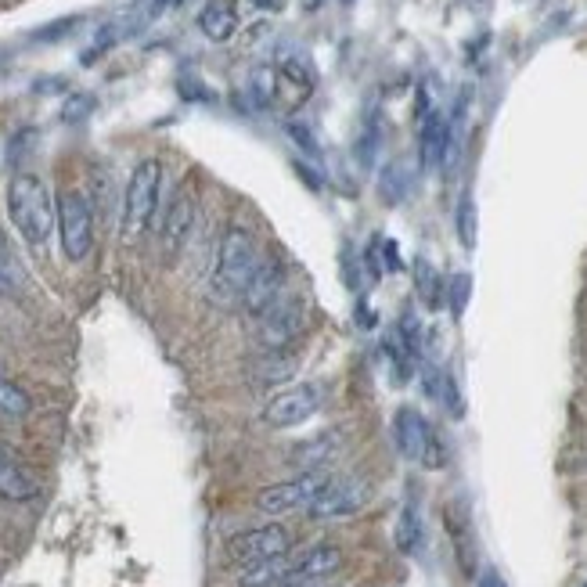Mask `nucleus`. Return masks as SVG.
Masks as SVG:
<instances>
[{"label":"nucleus","mask_w":587,"mask_h":587,"mask_svg":"<svg viewBox=\"0 0 587 587\" xmlns=\"http://www.w3.org/2000/svg\"><path fill=\"white\" fill-rule=\"evenodd\" d=\"M8 217L29 249H44L58 227V202L37 173H19L8 184Z\"/></svg>","instance_id":"nucleus-1"},{"label":"nucleus","mask_w":587,"mask_h":587,"mask_svg":"<svg viewBox=\"0 0 587 587\" xmlns=\"http://www.w3.org/2000/svg\"><path fill=\"white\" fill-rule=\"evenodd\" d=\"M260 245L245 224H227L217 245V267H213V296L224 303L242 299L245 285L260 267Z\"/></svg>","instance_id":"nucleus-2"},{"label":"nucleus","mask_w":587,"mask_h":587,"mask_svg":"<svg viewBox=\"0 0 587 587\" xmlns=\"http://www.w3.org/2000/svg\"><path fill=\"white\" fill-rule=\"evenodd\" d=\"M159 191H163V163L141 159L123 191V242H134L141 231H148L159 206Z\"/></svg>","instance_id":"nucleus-3"},{"label":"nucleus","mask_w":587,"mask_h":587,"mask_svg":"<svg viewBox=\"0 0 587 587\" xmlns=\"http://www.w3.org/2000/svg\"><path fill=\"white\" fill-rule=\"evenodd\" d=\"M332 483V472L328 469H307L292 479H281V483H271L256 494V508L263 515H289V512H307L317 501V494Z\"/></svg>","instance_id":"nucleus-4"},{"label":"nucleus","mask_w":587,"mask_h":587,"mask_svg":"<svg viewBox=\"0 0 587 587\" xmlns=\"http://www.w3.org/2000/svg\"><path fill=\"white\" fill-rule=\"evenodd\" d=\"M393 440H397L400 454L407 461H418L425 469H443V461H447L443 443L433 433V425L425 422V415L415 411V407H400L397 411V418H393Z\"/></svg>","instance_id":"nucleus-5"},{"label":"nucleus","mask_w":587,"mask_h":587,"mask_svg":"<svg viewBox=\"0 0 587 587\" xmlns=\"http://www.w3.org/2000/svg\"><path fill=\"white\" fill-rule=\"evenodd\" d=\"M58 235H62L65 260H87L94 245V213L76 188L58 191Z\"/></svg>","instance_id":"nucleus-6"},{"label":"nucleus","mask_w":587,"mask_h":587,"mask_svg":"<svg viewBox=\"0 0 587 587\" xmlns=\"http://www.w3.org/2000/svg\"><path fill=\"white\" fill-rule=\"evenodd\" d=\"M307 303L303 299H281L271 314L260 317L256 325V343L263 353H285L292 343H299V335L307 332Z\"/></svg>","instance_id":"nucleus-7"},{"label":"nucleus","mask_w":587,"mask_h":587,"mask_svg":"<svg viewBox=\"0 0 587 587\" xmlns=\"http://www.w3.org/2000/svg\"><path fill=\"white\" fill-rule=\"evenodd\" d=\"M368 497H371L368 479H361V476H332V483H328V487L317 494V501L307 508V515L314 519V523L350 519V515H357L364 505H368Z\"/></svg>","instance_id":"nucleus-8"},{"label":"nucleus","mask_w":587,"mask_h":587,"mask_svg":"<svg viewBox=\"0 0 587 587\" xmlns=\"http://www.w3.org/2000/svg\"><path fill=\"white\" fill-rule=\"evenodd\" d=\"M289 551H292V533L281 523L253 526V530H242L227 541V559L238 562V566L278 559V555H289Z\"/></svg>","instance_id":"nucleus-9"},{"label":"nucleus","mask_w":587,"mask_h":587,"mask_svg":"<svg viewBox=\"0 0 587 587\" xmlns=\"http://www.w3.org/2000/svg\"><path fill=\"white\" fill-rule=\"evenodd\" d=\"M321 404H325V393H321L317 382L281 389L278 397H271V404L263 407V422L271 429H292V425L310 422L321 411Z\"/></svg>","instance_id":"nucleus-10"},{"label":"nucleus","mask_w":587,"mask_h":587,"mask_svg":"<svg viewBox=\"0 0 587 587\" xmlns=\"http://www.w3.org/2000/svg\"><path fill=\"white\" fill-rule=\"evenodd\" d=\"M281 299H285V263L274 260V256H263L238 303H242L245 314L260 321L263 314H271V310L278 307Z\"/></svg>","instance_id":"nucleus-11"},{"label":"nucleus","mask_w":587,"mask_h":587,"mask_svg":"<svg viewBox=\"0 0 587 587\" xmlns=\"http://www.w3.org/2000/svg\"><path fill=\"white\" fill-rule=\"evenodd\" d=\"M343 569V548L332 541H321V544H310L303 555L292 559L289 577L281 580L278 587H299V584H314V580H328L332 573Z\"/></svg>","instance_id":"nucleus-12"},{"label":"nucleus","mask_w":587,"mask_h":587,"mask_svg":"<svg viewBox=\"0 0 587 587\" xmlns=\"http://www.w3.org/2000/svg\"><path fill=\"white\" fill-rule=\"evenodd\" d=\"M191 227H195V199H191L188 191H181V195L166 206L163 220H159V242H163V253L170 256V260L188 245Z\"/></svg>","instance_id":"nucleus-13"},{"label":"nucleus","mask_w":587,"mask_h":587,"mask_svg":"<svg viewBox=\"0 0 587 587\" xmlns=\"http://www.w3.org/2000/svg\"><path fill=\"white\" fill-rule=\"evenodd\" d=\"M418 155H422L425 170L443 166V159L451 155V123H447L440 112H429V116L422 119V130H418Z\"/></svg>","instance_id":"nucleus-14"},{"label":"nucleus","mask_w":587,"mask_h":587,"mask_svg":"<svg viewBox=\"0 0 587 587\" xmlns=\"http://www.w3.org/2000/svg\"><path fill=\"white\" fill-rule=\"evenodd\" d=\"M339 447H343V436L335 433V429H325V433H317V436H310V440L296 443V447H292V454H289V461L296 465L299 472L328 469V461H335Z\"/></svg>","instance_id":"nucleus-15"},{"label":"nucleus","mask_w":587,"mask_h":587,"mask_svg":"<svg viewBox=\"0 0 587 587\" xmlns=\"http://www.w3.org/2000/svg\"><path fill=\"white\" fill-rule=\"evenodd\" d=\"M37 494H40L37 476L15 454L0 451V497L4 501H33Z\"/></svg>","instance_id":"nucleus-16"},{"label":"nucleus","mask_w":587,"mask_h":587,"mask_svg":"<svg viewBox=\"0 0 587 587\" xmlns=\"http://www.w3.org/2000/svg\"><path fill=\"white\" fill-rule=\"evenodd\" d=\"M199 29L206 33L213 44H224V40L235 37L238 29V11L231 0H209L206 8L199 11Z\"/></svg>","instance_id":"nucleus-17"},{"label":"nucleus","mask_w":587,"mask_h":587,"mask_svg":"<svg viewBox=\"0 0 587 587\" xmlns=\"http://www.w3.org/2000/svg\"><path fill=\"white\" fill-rule=\"evenodd\" d=\"M289 569H292V551L289 555H278V559L249 562L238 573V587H278L281 580L289 577Z\"/></svg>","instance_id":"nucleus-18"},{"label":"nucleus","mask_w":587,"mask_h":587,"mask_svg":"<svg viewBox=\"0 0 587 587\" xmlns=\"http://www.w3.org/2000/svg\"><path fill=\"white\" fill-rule=\"evenodd\" d=\"M425 544V530H422V515H418V508L407 501L404 508H400V519H397V548L404 551V555H418Z\"/></svg>","instance_id":"nucleus-19"},{"label":"nucleus","mask_w":587,"mask_h":587,"mask_svg":"<svg viewBox=\"0 0 587 587\" xmlns=\"http://www.w3.org/2000/svg\"><path fill=\"white\" fill-rule=\"evenodd\" d=\"M296 375V357L289 353H267L260 364L253 368V379L260 386H281V382H289Z\"/></svg>","instance_id":"nucleus-20"},{"label":"nucleus","mask_w":587,"mask_h":587,"mask_svg":"<svg viewBox=\"0 0 587 587\" xmlns=\"http://www.w3.org/2000/svg\"><path fill=\"white\" fill-rule=\"evenodd\" d=\"M29 411H33V400H29V393L22 386H15V382L0 371V415L4 418H26Z\"/></svg>","instance_id":"nucleus-21"},{"label":"nucleus","mask_w":587,"mask_h":587,"mask_svg":"<svg viewBox=\"0 0 587 587\" xmlns=\"http://www.w3.org/2000/svg\"><path fill=\"white\" fill-rule=\"evenodd\" d=\"M476 202H472V195H461L458 202V213H454V227H458V238L465 249H476Z\"/></svg>","instance_id":"nucleus-22"},{"label":"nucleus","mask_w":587,"mask_h":587,"mask_svg":"<svg viewBox=\"0 0 587 587\" xmlns=\"http://www.w3.org/2000/svg\"><path fill=\"white\" fill-rule=\"evenodd\" d=\"M415 285H418V296L425 299V307H440V274L429 260H418L415 263Z\"/></svg>","instance_id":"nucleus-23"},{"label":"nucleus","mask_w":587,"mask_h":587,"mask_svg":"<svg viewBox=\"0 0 587 587\" xmlns=\"http://www.w3.org/2000/svg\"><path fill=\"white\" fill-rule=\"evenodd\" d=\"M22 285V267L19 260H15V253H11L8 238H4V231H0V289H19Z\"/></svg>","instance_id":"nucleus-24"},{"label":"nucleus","mask_w":587,"mask_h":587,"mask_svg":"<svg viewBox=\"0 0 587 587\" xmlns=\"http://www.w3.org/2000/svg\"><path fill=\"white\" fill-rule=\"evenodd\" d=\"M91 109H94V101L87 98V94H80V98H73V101H69V105H65L62 116L69 119V123H73V119H83V116H87V112H91Z\"/></svg>","instance_id":"nucleus-25"},{"label":"nucleus","mask_w":587,"mask_h":587,"mask_svg":"<svg viewBox=\"0 0 587 587\" xmlns=\"http://www.w3.org/2000/svg\"><path fill=\"white\" fill-rule=\"evenodd\" d=\"M479 587H508V584L497 569H483V573H479Z\"/></svg>","instance_id":"nucleus-26"},{"label":"nucleus","mask_w":587,"mask_h":587,"mask_svg":"<svg viewBox=\"0 0 587 587\" xmlns=\"http://www.w3.org/2000/svg\"><path fill=\"white\" fill-rule=\"evenodd\" d=\"M289 134L296 137V141H299L303 148H310V152H314V137H310V130H303L299 123H289Z\"/></svg>","instance_id":"nucleus-27"},{"label":"nucleus","mask_w":587,"mask_h":587,"mask_svg":"<svg viewBox=\"0 0 587 587\" xmlns=\"http://www.w3.org/2000/svg\"><path fill=\"white\" fill-rule=\"evenodd\" d=\"M253 8H263V11H278L281 8V0H249Z\"/></svg>","instance_id":"nucleus-28"},{"label":"nucleus","mask_w":587,"mask_h":587,"mask_svg":"<svg viewBox=\"0 0 587 587\" xmlns=\"http://www.w3.org/2000/svg\"><path fill=\"white\" fill-rule=\"evenodd\" d=\"M303 8H307V11H317V8H321V0H303Z\"/></svg>","instance_id":"nucleus-29"},{"label":"nucleus","mask_w":587,"mask_h":587,"mask_svg":"<svg viewBox=\"0 0 587 587\" xmlns=\"http://www.w3.org/2000/svg\"><path fill=\"white\" fill-rule=\"evenodd\" d=\"M166 4H173V0H152V8L159 11V8H166Z\"/></svg>","instance_id":"nucleus-30"}]
</instances>
